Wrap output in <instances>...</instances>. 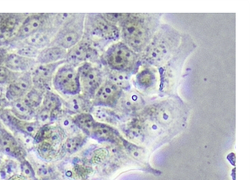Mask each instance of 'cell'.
Returning a JSON list of instances; mask_svg holds the SVG:
<instances>
[{
    "label": "cell",
    "mask_w": 250,
    "mask_h": 180,
    "mask_svg": "<svg viewBox=\"0 0 250 180\" xmlns=\"http://www.w3.org/2000/svg\"><path fill=\"white\" fill-rule=\"evenodd\" d=\"M159 25L156 15L128 14L121 24V35L124 42L136 53L143 52L156 33Z\"/></svg>",
    "instance_id": "obj_1"
},
{
    "label": "cell",
    "mask_w": 250,
    "mask_h": 180,
    "mask_svg": "<svg viewBox=\"0 0 250 180\" xmlns=\"http://www.w3.org/2000/svg\"><path fill=\"white\" fill-rule=\"evenodd\" d=\"M179 42L180 35L175 29L169 26L162 27L143 51V61L150 66L162 65L178 47Z\"/></svg>",
    "instance_id": "obj_2"
},
{
    "label": "cell",
    "mask_w": 250,
    "mask_h": 180,
    "mask_svg": "<svg viewBox=\"0 0 250 180\" xmlns=\"http://www.w3.org/2000/svg\"><path fill=\"white\" fill-rule=\"evenodd\" d=\"M120 36L121 32L118 27L108 22L102 14L85 16L83 39L88 42L93 48L95 45L118 40Z\"/></svg>",
    "instance_id": "obj_3"
},
{
    "label": "cell",
    "mask_w": 250,
    "mask_h": 180,
    "mask_svg": "<svg viewBox=\"0 0 250 180\" xmlns=\"http://www.w3.org/2000/svg\"><path fill=\"white\" fill-rule=\"evenodd\" d=\"M103 60L109 70L131 74L139 62L138 55L124 42L114 44L105 52Z\"/></svg>",
    "instance_id": "obj_4"
},
{
    "label": "cell",
    "mask_w": 250,
    "mask_h": 180,
    "mask_svg": "<svg viewBox=\"0 0 250 180\" xmlns=\"http://www.w3.org/2000/svg\"><path fill=\"white\" fill-rule=\"evenodd\" d=\"M85 16L86 14H74L68 22L60 27L49 45L68 50L80 43L84 36Z\"/></svg>",
    "instance_id": "obj_5"
},
{
    "label": "cell",
    "mask_w": 250,
    "mask_h": 180,
    "mask_svg": "<svg viewBox=\"0 0 250 180\" xmlns=\"http://www.w3.org/2000/svg\"><path fill=\"white\" fill-rule=\"evenodd\" d=\"M52 89L67 99L80 95L81 89L77 67L66 63L61 65L54 76Z\"/></svg>",
    "instance_id": "obj_6"
},
{
    "label": "cell",
    "mask_w": 250,
    "mask_h": 180,
    "mask_svg": "<svg viewBox=\"0 0 250 180\" xmlns=\"http://www.w3.org/2000/svg\"><path fill=\"white\" fill-rule=\"evenodd\" d=\"M80 77L81 93L84 97L93 100L96 92L104 83L102 70L91 63L86 62L77 67Z\"/></svg>",
    "instance_id": "obj_7"
},
{
    "label": "cell",
    "mask_w": 250,
    "mask_h": 180,
    "mask_svg": "<svg viewBox=\"0 0 250 180\" xmlns=\"http://www.w3.org/2000/svg\"><path fill=\"white\" fill-rule=\"evenodd\" d=\"M53 16L54 14H28L16 32L14 37L10 41L6 48L25 40L48 24H51L53 20Z\"/></svg>",
    "instance_id": "obj_8"
},
{
    "label": "cell",
    "mask_w": 250,
    "mask_h": 180,
    "mask_svg": "<svg viewBox=\"0 0 250 180\" xmlns=\"http://www.w3.org/2000/svg\"><path fill=\"white\" fill-rule=\"evenodd\" d=\"M65 61L51 64H38L32 71L33 87L46 92L52 89V81L57 70Z\"/></svg>",
    "instance_id": "obj_9"
},
{
    "label": "cell",
    "mask_w": 250,
    "mask_h": 180,
    "mask_svg": "<svg viewBox=\"0 0 250 180\" xmlns=\"http://www.w3.org/2000/svg\"><path fill=\"white\" fill-rule=\"evenodd\" d=\"M97 57L98 52L96 49L88 42L83 39L80 43L67 50L65 63L77 68L84 63L92 64L95 62Z\"/></svg>",
    "instance_id": "obj_10"
},
{
    "label": "cell",
    "mask_w": 250,
    "mask_h": 180,
    "mask_svg": "<svg viewBox=\"0 0 250 180\" xmlns=\"http://www.w3.org/2000/svg\"><path fill=\"white\" fill-rule=\"evenodd\" d=\"M123 95V90L106 80L99 88L92 100L93 107L114 108L118 105Z\"/></svg>",
    "instance_id": "obj_11"
},
{
    "label": "cell",
    "mask_w": 250,
    "mask_h": 180,
    "mask_svg": "<svg viewBox=\"0 0 250 180\" xmlns=\"http://www.w3.org/2000/svg\"><path fill=\"white\" fill-rule=\"evenodd\" d=\"M28 14H0V46L6 48Z\"/></svg>",
    "instance_id": "obj_12"
},
{
    "label": "cell",
    "mask_w": 250,
    "mask_h": 180,
    "mask_svg": "<svg viewBox=\"0 0 250 180\" xmlns=\"http://www.w3.org/2000/svg\"><path fill=\"white\" fill-rule=\"evenodd\" d=\"M0 121L13 132L25 133L34 138L42 127L36 121H24L17 118L13 115L9 108L0 111Z\"/></svg>",
    "instance_id": "obj_13"
},
{
    "label": "cell",
    "mask_w": 250,
    "mask_h": 180,
    "mask_svg": "<svg viewBox=\"0 0 250 180\" xmlns=\"http://www.w3.org/2000/svg\"><path fill=\"white\" fill-rule=\"evenodd\" d=\"M0 149L5 155H8L17 160L25 159L27 151L19 143L5 125L0 127Z\"/></svg>",
    "instance_id": "obj_14"
},
{
    "label": "cell",
    "mask_w": 250,
    "mask_h": 180,
    "mask_svg": "<svg viewBox=\"0 0 250 180\" xmlns=\"http://www.w3.org/2000/svg\"><path fill=\"white\" fill-rule=\"evenodd\" d=\"M33 86L31 72L20 74L17 80L5 88V98L9 102L23 99Z\"/></svg>",
    "instance_id": "obj_15"
},
{
    "label": "cell",
    "mask_w": 250,
    "mask_h": 180,
    "mask_svg": "<svg viewBox=\"0 0 250 180\" xmlns=\"http://www.w3.org/2000/svg\"><path fill=\"white\" fill-rule=\"evenodd\" d=\"M66 138V134L64 133L61 127L55 122L42 126L35 137V141L36 143L42 141L46 142L57 150Z\"/></svg>",
    "instance_id": "obj_16"
},
{
    "label": "cell",
    "mask_w": 250,
    "mask_h": 180,
    "mask_svg": "<svg viewBox=\"0 0 250 180\" xmlns=\"http://www.w3.org/2000/svg\"><path fill=\"white\" fill-rule=\"evenodd\" d=\"M57 31H58V30L54 27L52 22L51 24L46 25V27H43L42 30H39L37 33L33 34V36L27 38L25 40L22 41L20 43L11 45V46H8L7 49L9 50V49H12L13 47L17 46V45H27V46L36 48L39 50H42L43 48L49 46L54 36L56 34Z\"/></svg>",
    "instance_id": "obj_17"
},
{
    "label": "cell",
    "mask_w": 250,
    "mask_h": 180,
    "mask_svg": "<svg viewBox=\"0 0 250 180\" xmlns=\"http://www.w3.org/2000/svg\"><path fill=\"white\" fill-rule=\"evenodd\" d=\"M3 65L17 74H24L32 72L37 67L38 63L36 59L24 58L15 52H9Z\"/></svg>",
    "instance_id": "obj_18"
},
{
    "label": "cell",
    "mask_w": 250,
    "mask_h": 180,
    "mask_svg": "<svg viewBox=\"0 0 250 180\" xmlns=\"http://www.w3.org/2000/svg\"><path fill=\"white\" fill-rule=\"evenodd\" d=\"M92 108V101L81 94L68 98L66 101L63 99V111L71 115L83 112H90Z\"/></svg>",
    "instance_id": "obj_19"
},
{
    "label": "cell",
    "mask_w": 250,
    "mask_h": 180,
    "mask_svg": "<svg viewBox=\"0 0 250 180\" xmlns=\"http://www.w3.org/2000/svg\"><path fill=\"white\" fill-rule=\"evenodd\" d=\"M42 107L52 113L54 122L63 111V99L53 90H46L43 94Z\"/></svg>",
    "instance_id": "obj_20"
},
{
    "label": "cell",
    "mask_w": 250,
    "mask_h": 180,
    "mask_svg": "<svg viewBox=\"0 0 250 180\" xmlns=\"http://www.w3.org/2000/svg\"><path fill=\"white\" fill-rule=\"evenodd\" d=\"M67 50L55 46H46L40 50L36 61L38 64H51L65 61Z\"/></svg>",
    "instance_id": "obj_21"
},
{
    "label": "cell",
    "mask_w": 250,
    "mask_h": 180,
    "mask_svg": "<svg viewBox=\"0 0 250 180\" xmlns=\"http://www.w3.org/2000/svg\"><path fill=\"white\" fill-rule=\"evenodd\" d=\"M144 99L139 92L130 90L122 95L118 105L125 112H134L140 111L145 106Z\"/></svg>",
    "instance_id": "obj_22"
},
{
    "label": "cell",
    "mask_w": 250,
    "mask_h": 180,
    "mask_svg": "<svg viewBox=\"0 0 250 180\" xmlns=\"http://www.w3.org/2000/svg\"><path fill=\"white\" fill-rule=\"evenodd\" d=\"M10 111L17 118L24 121H33L36 118V111L28 106L22 99L11 102Z\"/></svg>",
    "instance_id": "obj_23"
},
{
    "label": "cell",
    "mask_w": 250,
    "mask_h": 180,
    "mask_svg": "<svg viewBox=\"0 0 250 180\" xmlns=\"http://www.w3.org/2000/svg\"><path fill=\"white\" fill-rule=\"evenodd\" d=\"M90 114L93 115L96 121L103 124H115L119 120L118 115L114 111L104 107H93L90 111Z\"/></svg>",
    "instance_id": "obj_24"
},
{
    "label": "cell",
    "mask_w": 250,
    "mask_h": 180,
    "mask_svg": "<svg viewBox=\"0 0 250 180\" xmlns=\"http://www.w3.org/2000/svg\"><path fill=\"white\" fill-rule=\"evenodd\" d=\"M73 121L80 131L90 135L92 130L96 124V120L93 118L90 112H83L72 115Z\"/></svg>",
    "instance_id": "obj_25"
},
{
    "label": "cell",
    "mask_w": 250,
    "mask_h": 180,
    "mask_svg": "<svg viewBox=\"0 0 250 180\" xmlns=\"http://www.w3.org/2000/svg\"><path fill=\"white\" fill-rule=\"evenodd\" d=\"M99 140H112L116 137V132L110 126L96 121L90 135Z\"/></svg>",
    "instance_id": "obj_26"
},
{
    "label": "cell",
    "mask_w": 250,
    "mask_h": 180,
    "mask_svg": "<svg viewBox=\"0 0 250 180\" xmlns=\"http://www.w3.org/2000/svg\"><path fill=\"white\" fill-rule=\"evenodd\" d=\"M156 81V75L154 70L146 68L137 74L136 77V83L140 90H147L151 89Z\"/></svg>",
    "instance_id": "obj_27"
},
{
    "label": "cell",
    "mask_w": 250,
    "mask_h": 180,
    "mask_svg": "<svg viewBox=\"0 0 250 180\" xmlns=\"http://www.w3.org/2000/svg\"><path fill=\"white\" fill-rule=\"evenodd\" d=\"M56 123L63 130L64 133L66 134L67 137L80 134L79 132L80 130L77 128V126L73 121L72 115H69L64 111H62L61 115L58 117Z\"/></svg>",
    "instance_id": "obj_28"
},
{
    "label": "cell",
    "mask_w": 250,
    "mask_h": 180,
    "mask_svg": "<svg viewBox=\"0 0 250 180\" xmlns=\"http://www.w3.org/2000/svg\"><path fill=\"white\" fill-rule=\"evenodd\" d=\"M130 79H131V74L128 73L113 71V70H110V71L108 73V80L121 90L123 89L128 90L130 89L131 87Z\"/></svg>",
    "instance_id": "obj_29"
},
{
    "label": "cell",
    "mask_w": 250,
    "mask_h": 180,
    "mask_svg": "<svg viewBox=\"0 0 250 180\" xmlns=\"http://www.w3.org/2000/svg\"><path fill=\"white\" fill-rule=\"evenodd\" d=\"M84 142L85 137L80 133L76 135L67 137L62 144V149L66 153L72 155L84 145Z\"/></svg>",
    "instance_id": "obj_30"
},
{
    "label": "cell",
    "mask_w": 250,
    "mask_h": 180,
    "mask_svg": "<svg viewBox=\"0 0 250 180\" xmlns=\"http://www.w3.org/2000/svg\"><path fill=\"white\" fill-rule=\"evenodd\" d=\"M44 93L43 90H39L33 86L22 99L30 108L36 111L42 106Z\"/></svg>",
    "instance_id": "obj_31"
},
{
    "label": "cell",
    "mask_w": 250,
    "mask_h": 180,
    "mask_svg": "<svg viewBox=\"0 0 250 180\" xmlns=\"http://www.w3.org/2000/svg\"><path fill=\"white\" fill-rule=\"evenodd\" d=\"M20 170V165L14 160H8L0 165V178L2 180H8L17 175Z\"/></svg>",
    "instance_id": "obj_32"
},
{
    "label": "cell",
    "mask_w": 250,
    "mask_h": 180,
    "mask_svg": "<svg viewBox=\"0 0 250 180\" xmlns=\"http://www.w3.org/2000/svg\"><path fill=\"white\" fill-rule=\"evenodd\" d=\"M11 51L9 52H15L17 55H21L24 58H32V59H36L39 55L40 50L33 47V46H27V45H17L14 46Z\"/></svg>",
    "instance_id": "obj_33"
},
{
    "label": "cell",
    "mask_w": 250,
    "mask_h": 180,
    "mask_svg": "<svg viewBox=\"0 0 250 180\" xmlns=\"http://www.w3.org/2000/svg\"><path fill=\"white\" fill-rule=\"evenodd\" d=\"M20 74H21L14 72L4 65L0 66V86L7 87L17 80Z\"/></svg>",
    "instance_id": "obj_34"
},
{
    "label": "cell",
    "mask_w": 250,
    "mask_h": 180,
    "mask_svg": "<svg viewBox=\"0 0 250 180\" xmlns=\"http://www.w3.org/2000/svg\"><path fill=\"white\" fill-rule=\"evenodd\" d=\"M19 143L26 151L32 149L36 144L35 138L25 133H20V132H14L13 133Z\"/></svg>",
    "instance_id": "obj_35"
},
{
    "label": "cell",
    "mask_w": 250,
    "mask_h": 180,
    "mask_svg": "<svg viewBox=\"0 0 250 180\" xmlns=\"http://www.w3.org/2000/svg\"><path fill=\"white\" fill-rule=\"evenodd\" d=\"M35 121H37L42 127L51 123H55L52 119V113L42 106L36 111Z\"/></svg>",
    "instance_id": "obj_36"
},
{
    "label": "cell",
    "mask_w": 250,
    "mask_h": 180,
    "mask_svg": "<svg viewBox=\"0 0 250 180\" xmlns=\"http://www.w3.org/2000/svg\"><path fill=\"white\" fill-rule=\"evenodd\" d=\"M38 144V152L39 155L45 159H51L55 156L56 149L46 142L42 141Z\"/></svg>",
    "instance_id": "obj_37"
},
{
    "label": "cell",
    "mask_w": 250,
    "mask_h": 180,
    "mask_svg": "<svg viewBox=\"0 0 250 180\" xmlns=\"http://www.w3.org/2000/svg\"><path fill=\"white\" fill-rule=\"evenodd\" d=\"M20 170L21 171V176L24 178H33L36 175V172L32 167L31 164L26 159L20 162Z\"/></svg>",
    "instance_id": "obj_38"
},
{
    "label": "cell",
    "mask_w": 250,
    "mask_h": 180,
    "mask_svg": "<svg viewBox=\"0 0 250 180\" xmlns=\"http://www.w3.org/2000/svg\"><path fill=\"white\" fill-rule=\"evenodd\" d=\"M104 17L109 22L113 24H120L128 17V14H102Z\"/></svg>",
    "instance_id": "obj_39"
},
{
    "label": "cell",
    "mask_w": 250,
    "mask_h": 180,
    "mask_svg": "<svg viewBox=\"0 0 250 180\" xmlns=\"http://www.w3.org/2000/svg\"><path fill=\"white\" fill-rule=\"evenodd\" d=\"M8 52H9V51L8 50L7 48L4 47V46H0V66L3 65Z\"/></svg>",
    "instance_id": "obj_40"
},
{
    "label": "cell",
    "mask_w": 250,
    "mask_h": 180,
    "mask_svg": "<svg viewBox=\"0 0 250 180\" xmlns=\"http://www.w3.org/2000/svg\"><path fill=\"white\" fill-rule=\"evenodd\" d=\"M38 173H39V175L43 176H47L48 174H49V168L45 166V165H41L38 168Z\"/></svg>",
    "instance_id": "obj_41"
},
{
    "label": "cell",
    "mask_w": 250,
    "mask_h": 180,
    "mask_svg": "<svg viewBox=\"0 0 250 180\" xmlns=\"http://www.w3.org/2000/svg\"><path fill=\"white\" fill-rule=\"evenodd\" d=\"M8 180H26V178L23 177L22 176H19L18 174H17V175L14 176Z\"/></svg>",
    "instance_id": "obj_42"
},
{
    "label": "cell",
    "mask_w": 250,
    "mask_h": 180,
    "mask_svg": "<svg viewBox=\"0 0 250 180\" xmlns=\"http://www.w3.org/2000/svg\"><path fill=\"white\" fill-rule=\"evenodd\" d=\"M5 88L0 86V99L5 98Z\"/></svg>",
    "instance_id": "obj_43"
}]
</instances>
